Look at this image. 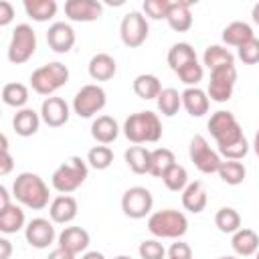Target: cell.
<instances>
[{
	"label": "cell",
	"instance_id": "6da1fadb",
	"mask_svg": "<svg viewBox=\"0 0 259 259\" xmlns=\"http://www.w3.org/2000/svg\"><path fill=\"white\" fill-rule=\"evenodd\" d=\"M206 127L217 142V152L225 160H243L249 154V142L237 117L231 111H225V109L214 111Z\"/></svg>",
	"mask_w": 259,
	"mask_h": 259
},
{
	"label": "cell",
	"instance_id": "7a4b0ae2",
	"mask_svg": "<svg viewBox=\"0 0 259 259\" xmlns=\"http://www.w3.org/2000/svg\"><path fill=\"white\" fill-rule=\"evenodd\" d=\"M12 196L16 198L18 204L32 208V210H42L45 206L51 204V192L47 182L34 174V172H20L14 182H12Z\"/></svg>",
	"mask_w": 259,
	"mask_h": 259
},
{
	"label": "cell",
	"instance_id": "3957f363",
	"mask_svg": "<svg viewBox=\"0 0 259 259\" xmlns=\"http://www.w3.org/2000/svg\"><path fill=\"white\" fill-rule=\"evenodd\" d=\"M121 132L136 146L156 144L162 138V121H160L158 113H154V111H138V113H132L123 121Z\"/></svg>",
	"mask_w": 259,
	"mask_h": 259
},
{
	"label": "cell",
	"instance_id": "277c9868",
	"mask_svg": "<svg viewBox=\"0 0 259 259\" xmlns=\"http://www.w3.org/2000/svg\"><path fill=\"white\" fill-rule=\"evenodd\" d=\"M89 176V164L81 156H69L51 176V184L59 194L75 192Z\"/></svg>",
	"mask_w": 259,
	"mask_h": 259
},
{
	"label": "cell",
	"instance_id": "5b68a950",
	"mask_svg": "<svg viewBox=\"0 0 259 259\" xmlns=\"http://www.w3.org/2000/svg\"><path fill=\"white\" fill-rule=\"evenodd\" d=\"M67 83H69V69L61 61L45 63L38 69H34L30 75L32 91L38 95H45V97H51L55 91H59Z\"/></svg>",
	"mask_w": 259,
	"mask_h": 259
},
{
	"label": "cell",
	"instance_id": "8992f818",
	"mask_svg": "<svg viewBox=\"0 0 259 259\" xmlns=\"http://www.w3.org/2000/svg\"><path fill=\"white\" fill-rule=\"evenodd\" d=\"M148 231L156 239H180L188 231V219L174 208L156 210L148 217Z\"/></svg>",
	"mask_w": 259,
	"mask_h": 259
},
{
	"label": "cell",
	"instance_id": "52a82bcc",
	"mask_svg": "<svg viewBox=\"0 0 259 259\" xmlns=\"http://www.w3.org/2000/svg\"><path fill=\"white\" fill-rule=\"evenodd\" d=\"M36 51V32L32 30L30 24H16V28L12 30L10 36V45L6 51V57L10 63L14 65H22L26 63Z\"/></svg>",
	"mask_w": 259,
	"mask_h": 259
},
{
	"label": "cell",
	"instance_id": "ba28073f",
	"mask_svg": "<svg viewBox=\"0 0 259 259\" xmlns=\"http://www.w3.org/2000/svg\"><path fill=\"white\" fill-rule=\"evenodd\" d=\"M107 103V93L101 85L97 83H89V85H83L75 97H73V113H77L79 117L87 119V117H93L97 115Z\"/></svg>",
	"mask_w": 259,
	"mask_h": 259
},
{
	"label": "cell",
	"instance_id": "9c48e42d",
	"mask_svg": "<svg viewBox=\"0 0 259 259\" xmlns=\"http://www.w3.org/2000/svg\"><path fill=\"white\" fill-rule=\"evenodd\" d=\"M188 156H190V162L196 166L198 172L202 174H214L219 172L221 164H223V158L219 152H214L206 138L196 134L192 140H190V146H188Z\"/></svg>",
	"mask_w": 259,
	"mask_h": 259
},
{
	"label": "cell",
	"instance_id": "30bf717a",
	"mask_svg": "<svg viewBox=\"0 0 259 259\" xmlns=\"http://www.w3.org/2000/svg\"><path fill=\"white\" fill-rule=\"evenodd\" d=\"M154 196L146 186H132L121 196V210L127 219L140 221L152 214Z\"/></svg>",
	"mask_w": 259,
	"mask_h": 259
},
{
	"label": "cell",
	"instance_id": "8fae6325",
	"mask_svg": "<svg viewBox=\"0 0 259 259\" xmlns=\"http://www.w3.org/2000/svg\"><path fill=\"white\" fill-rule=\"evenodd\" d=\"M148 32H150V26H148V18L138 12V10H132L127 12L123 18H121V24H119V36H121V42L130 49H138L146 42L148 38Z\"/></svg>",
	"mask_w": 259,
	"mask_h": 259
},
{
	"label": "cell",
	"instance_id": "7c38bea8",
	"mask_svg": "<svg viewBox=\"0 0 259 259\" xmlns=\"http://www.w3.org/2000/svg\"><path fill=\"white\" fill-rule=\"evenodd\" d=\"M235 81H237V69H235V65H227V67H221V69L210 71L208 89H206L208 99L210 101H217V103L229 101L233 97Z\"/></svg>",
	"mask_w": 259,
	"mask_h": 259
},
{
	"label": "cell",
	"instance_id": "4fadbf2b",
	"mask_svg": "<svg viewBox=\"0 0 259 259\" xmlns=\"http://www.w3.org/2000/svg\"><path fill=\"white\" fill-rule=\"evenodd\" d=\"M57 237L59 235L55 233V227H53L51 219L36 217L32 221H28L26 227H24V239L34 249H49L55 243Z\"/></svg>",
	"mask_w": 259,
	"mask_h": 259
},
{
	"label": "cell",
	"instance_id": "5bb4252c",
	"mask_svg": "<svg viewBox=\"0 0 259 259\" xmlns=\"http://www.w3.org/2000/svg\"><path fill=\"white\" fill-rule=\"evenodd\" d=\"M103 14V4L97 0H67L65 16L71 22H93Z\"/></svg>",
	"mask_w": 259,
	"mask_h": 259
},
{
	"label": "cell",
	"instance_id": "9a60e30c",
	"mask_svg": "<svg viewBox=\"0 0 259 259\" xmlns=\"http://www.w3.org/2000/svg\"><path fill=\"white\" fill-rule=\"evenodd\" d=\"M71 117V107L63 97H45V101L40 103V119L49 125V127H61L69 121Z\"/></svg>",
	"mask_w": 259,
	"mask_h": 259
},
{
	"label": "cell",
	"instance_id": "2e32d148",
	"mask_svg": "<svg viewBox=\"0 0 259 259\" xmlns=\"http://www.w3.org/2000/svg\"><path fill=\"white\" fill-rule=\"evenodd\" d=\"M47 45L51 51L65 55L75 47V30L67 22H53L47 30Z\"/></svg>",
	"mask_w": 259,
	"mask_h": 259
},
{
	"label": "cell",
	"instance_id": "e0dca14e",
	"mask_svg": "<svg viewBox=\"0 0 259 259\" xmlns=\"http://www.w3.org/2000/svg\"><path fill=\"white\" fill-rule=\"evenodd\" d=\"M77 210H79V204L71 194H59L49 204V217L57 225H69L71 221H75Z\"/></svg>",
	"mask_w": 259,
	"mask_h": 259
},
{
	"label": "cell",
	"instance_id": "ac0fdd59",
	"mask_svg": "<svg viewBox=\"0 0 259 259\" xmlns=\"http://www.w3.org/2000/svg\"><path fill=\"white\" fill-rule=\"evenodd\" d=\"M57 243H59V247L71 251L73 255H79V253L87 251V247L91 243V237L83 227H65L59 233Z\"/></svg>",
	"mask_w": 259,
	"mask_h": 259
},
{
	"label": "cell",
	"instance_id": "d6986e66",
	"mask_svg": "<svg viewBox=\"0 0 259 259\" xmlns=\"http://www.w3.org/2000/svg\"><path fill=\"white\" fill-rule=\"evenodd\" d=\"M208 105L210 99L200 87H186L182 91V107L190 117H202L204 113H208Z\"/></svg>",
	"mask_w": 259,
	"mask_h": 259
},
{
	"label": "cell",
	"instance_id": "ffe728a7",
	"mask_svg": "<svg viewBox=\"0 0 259 259\" xmlns=\"http://www.w3.org/2000/svg\"><path fill=\"white\" fill-rule=\"evenodd\" d=\"M40 111H34L32 107H22L12 117V127L20 138H30L40 127Z\"/></svg>",
	"mask_w": 259,
	"mask_h": 259
},
{
	"label": "cell",
	"instance_id": "44dd1931",
	"mask_svg": "<svg viewBox=\"0 0 259 259\" xmlns=\"http://www.w3.org/2000/svg\"><path fill=\"white\" fill-rule=\"evenodd\" d=\"M190 0H176L170 2V10H168V26L176 32H186L192 26V14H190Z\"/></svg>",
	"mask_w": 259,
	"mask_h": 259
},
{
	"label": "cell",
	"instance_id": "7402d4cb",
	"mask_svg": "<svg viewBox=\"0 0 259 259\" xmlns=\"http://www.w3.org/2000/svg\"><path fill=\"white\" fill-rule=\"evenodd\" d=\"M87 71H89V77L93 81H109L117 73V63L111 55L97 53V55L91 57V61L87 65Z\"/></svg>",
	"mask_w": 259,
	"mask_h": 259
},
{
	"label": "cell",
	"instance_id": "603a6c76",
	"mask_svg": "<svg viewBox=\"0 0 259 259\" xmlns=\"http://www.w3.org/2000/svg\"><path fill=\"white\" fill-rule=\"evenodd\" d=\"M91 136H93V140L97 144L107 146V144L117 140L119 125H117V121L111 115H97L93 119V123H91Z\"/></svg>",
	"mask_w": 259,
	"mask_h": 259
},
{
	"label": "cell",
	"instance_id": "cb8c5ba5",
	"mask_svg": "<svg viewBox=\"0 0 259 259\" xmlns=\"http://www.w3.org/2000/svg\"><path fill=\"white\" fill-rule=\"evenodd\" d=\"M206 202H208V196H206L204 184L200 180L188 182V186L182 190V206L188 212L198 214V212H202L206 208Z\"/></svg>",
	"mask_w": 259,
	"mask_h": 259
},
{
	"label": "cell",
	"instance_id": "d4e9b609",
	"mask_svg": "<svg viewBox=\"0 0 259 259\" xmlns=\"http://www.w3.org/2000/svg\"><path fill=\"white\" fill-rule=\"evenodd\" d=\"M231 247L235 251V255L239 257H251L259 251V235L253 229H239L237 233H233L231 239Z\"/></svg>",
	"mask_w": 259,
	"mask_h": 259
},
{
	"label": "cell",
	"instance_id": "484cf974",
	"mask_svg": "<svg viewBox=\"0 0 259 259\" xmlns=\"http://www.w3.org/2000/svg\"><path fill=\"white\" fill-rule=\"evenodd\" d=\"M24 227H26V217L18 204L12 202L10 206L0 210V231L4 235H14V233L22 231Z\"/></svg>",
	"mask_w": 259,
	"mask_h": 259
},
{
	"label": "cell",
	"instance_id": "4316f807",
	"mask_svg": "<svg viewBox=\"0 0 259 259\" xmlns=\"http://www.w3.org/2000/svg\"><path fill=\"white\" fill-rule=\"evenodd\" d=\"M227 65H235V55L225 49L223 45H208L202 53V67H206L208 71L227 67Z\"/></svg>",
	"mask_w": 259,
	"mask_h": 259
},
{
	"label": "cell",
	"instance_id": "83f0119b",
	"mask_svg": "<svg viewBox=\"0 0 259 259\" xmlns=\"http://www.w3.org/2000/svg\"><path fill=\"white\" fill-rule=\"evenodd\" d=\"M123 160L127 168L136 174H150V160H152V150L144 146H130L123 152Z\"/></svg>",
	"mask_w": 259,
	"mask_h": 259
},
{
	"label": "cell",
	"instance_id": "f1b7e54d",
	"mask_svg": "<svg viewBox=\"0 0 259 259\" xmlns=\"http://www.w3.org/2000/svg\"><path fill=\"white\" fill-rule=\"evenodd\" d=\"M253 36L255 34H253L251 24H247L243 20H235V22H231V24H227L223 28V42L229 45V47H237L239 49L243 42L251 40Z\"/></svg>",
	"mask_w": 259,
	"mask_h": 259
},
{
	"label": "cell",
	"instance_id": "f546056e",
	"mask_svg": "<svg viewBox=\"0 0 259 259\" xmlns=\"http://www.w3.org/2000/svg\"><path fill=\"white\" fill-rule=\"evenodd\" d=\"M134 93L140 99H158V95L162 93V83L156 75L152 73H142L134 79Z\"/></svg>",
	"mask_w": 259,
	"mask_h": 259
},
{
	"label": "cell",
	"instance_id": "4dcf8cb0",
	"mask_svg": "<svg viewBox=\"0 0 259 259\" xmlns=\"http://www.w3.org/2000/svg\"><path fill=\"white\" fill-rule=\"evenodd\" d=\"M59 6L55 0H24V12L34 22H47L57 14Z\"/></svg>",
	"mask_w": 259,
	"mask_h": 259
},
{
	"label": "cell",
	"instance_id": "1f68e13d",
	"mask_svg": "<svg viewBox=\"0 0 259 259\" xmlns=\"http://www.w3.org/2000/svg\"><path fill=\"white\" fill-rule=\"evenodd\" d=\"M196 61V51L192 49V45L188 42H174L168 51V65L174 73H178L182 67H186L188 63Z\"/></svg>",
	"mask_w": 259,
	"mask_h": 259
},
{
	"label": "cell",
	"instance_id": "d6a6232c",
	"mask_svg": "<svg viewBox=\"0 0 259 259\" xmlns=\"http://www.w3.org/2000/svg\"><path fill=\"white\" fill-rule=\"evenodd\" d=\"M176 164V156L168 148H156L152 150V160H150V174L154 178H162L172 166Z\"/></svg>",
	"mask_w": 259,
	"mask_h": 259
},
{
	"label": "cell",
	"instance_id": "836d02e7",
	"mask_svg": "<svg viewBox=\"0 0 259 259\" xmlns=\"http://www.w3.org/2000/svg\"><path fill=\"white\" fill-rule=\"evenodd\" d=\"M156 105H158V111H160L164 117H172V115H176L178 109L182 107V93H178L174 87H166V89H162V93L158 95Z\"/></svg>",
	"mask_w": 259,
	"mask_h": 259
},
{
	"label": "cell",
	"instance_id": "e575fe53",
	"mask_svg": "<svg viewBox=\"0 0 259 259\" xmlns=\"http://www.w3.org/2000/svg\"><path fill=\"white\" fill-rule=\"evenodd\" d=\"M214 227L225 235H233L241 229V214L233 206H223L214 214Z\"/></svg>",
	"mask_w": 259,
	"mask_h": 259
},
{
	"label": "cell",
	"instance_id": "d590c367",
	"mask_svg": "<svg viewBox=\"0 0 259 259\" xmlns=\"http://www.w3.org/2000/svg\"><path fill=\"white\" fill-rule=\"evenodd\" d=\"M217 174L221 176V180H223L225 184L237 186V184H241V182L245 180L247 168H245L243 162H239V160H223V164H221V168H219Z\"/></svg>",
	"mask_w": 259,
	"mask_h": 259
},
{
	"label": "cell",
	"instance_id": "8d00e7d4",
	"mask_svg": "<svg viewBox=\"0 0 259 259\" xmlns=\"http://www.w3.org/2000/svg\"><path fill=\"white\" fill-rule=\"evenodd\" d=\"M2 101L8 107L22 109L28 101V87L24 83H6L2 87Z\"/></svg>",
	"mask_w": 259,
	"mask_h": 259
},
{
	"label": "cell",
	"instance_id": "74e56055",
	"mask_svg": "<svg viewBox=\"0 0 259 259\" xmlns=\"http://www.w3.org/2000/svg\"><path fill=\"white\" fill-rule=\"evenodd\" d=\"M162 182H164V186H166L168 190H172V192H182V190L188 186V172H186L184 166L174 164V166L162 176Z\"/></svg>",
	"mask_w": 259,
	"mask_h": 259
},
{
	"label": "cell",
	"instance_id": "f35d334b",
	"mask_svg": "<svg viewBox=\"0 0 259 259\" xmlns=\"http://www.w3.org/2000/svg\"><path fill=\"white\" fill-rule=\"evenodd\" d=\"M87 164L95 170H107L113 164V152L109 146H93L87 152Z\"/></svg>",
	"mask_w": 259,
	"mask_h": 259
},
{
	"label": "cell",
	"instance_id": "ab89813d",
	"mask_svg": "<svg viewBox=\"0 0 259 259\" xmlns=\"http://www.w3.org/2000/svg\"><path fill=\"white\" fill-rule=\"evenodd\" d=\"M176 75L180 77V81H182L186 87H198V83H200L202 77H204V67H202V65L198 63V59H196V61L188 63L186 67H182Z\"/></svg>",
	"mask_w": 259,
	"mask_h": 259
},
{
	"label": "cell",
	"instance_id": "60d3db41",
	"mask_svg": "<svg viewBox=\"0 0 259 259\" xmlns=\"http://www.w3.org/2000/svg\"><path fill=\"white\" fill-rule=\"evenodd\" d=\"M138 253H140V259H164L166 257V249L156 237L142 241L138 247Z\"/></svg>",
	"mask_w": 259,
	"mask_h": 259
},
{
	"label": "cell",
	"instance_id": "b9f144b4",
	"mask_svg": "<svg viewBox=\"0 0 259 259\" xmlns=\"http://www.w3.org/2000/svg\"><path fill=\"white\" fill-rule=\"evenodd\" d=\"M142 10L148 18L152 20H162L168 16V10H170V0H144L142 4Z\"/></svg>",
	"mask_w": 259,
	"mask_h": 259
},
{
	"label": "cell",
	"instance_id": "7bdbcfd3",
	"mask_svg": "<svg viewBox=\"0 0 259 259\" xmlns=\"http://www.w3.org/2000/svg\"><path fill=\"white\" fill-rule=\"evenodd\" d=\"M237 57L245 63V65H257L259 63V38H251L247 42H243L237 49Z\"/></svg>",
	"mask_w": 259,
	"mask_h": 259
},
{
	"label": "cell",
	"instance_id": "ee69618b",
	"mask_svg": "<svg viewBox=\"0 0 259 259\" xmlns=\"http://www.w3.org/2000/svg\"><path fill=\"white\" fill-rule=\"evenodd\" d=\"M166 255H168V259H192V249H190L188 243L176 239V241L168 247Z\"/></svg>",
	"mask_w": 259,
	"mask_h": 259
},
{
	"label": "cell",
	"instance_id": "f6af8a7d",
	"mask_svg": "<svg viewBox=\"0 0 259 259\" xmlns=\"http://www.w3.org/2000/svg\"><path fill=\"white\" fill-rule=\"evenodd\" d=\"M12 18H14V6H12L10 2L2 0V2H0V26L10 24Z\"/></svg>",
	"mask_w": 259,
	"mask_h": 259
},
{
	"label": "cell",
	"instance_id": "bcb514c9",
	"mask_svg": "<svg viewBox=\"0 0 259 259\" xmlns=\"http://www.w3.org/2000/svg\"><path fill=\"white\" fill-rule=\"evenodd\" d=\"M12 168H14V158L10 156L8 150H0V176L10 174Z\"/></svg>",
	"mask_w": 259,
	"mask_h": 259
},
{
	"label": "cell",
	"instance_id": "7dc6e473",
	"mask_svg": "<svg viewBox=\"0 0 259 259\" xmlns=\"http://www.w3.org/2000/svg\"><path fill=\"white\" fill-rule=\"evenodd\" d=\"M77 255H73L71 251H67V249H63V247H57V249H53L51 253H49V257L47 259H75Z\"/></svg>",
	"mask_w": 259,
	"mask_h": 259
},
{
	"label": "cell",
	"instance_id": "c3c4849f",
	"mask_svg": "<svg viewBox=\"0 0 259 259\" xmlns=\"http://www.w3.org/2000/svg\"><path fill=\"white\" fill-rule=\"evenodd\" d=\"M10 253H12V245L8 239H0V259H10Z\"/></svg>",
	"mask_w": 259,
	"mask_h": 259
},
{
	"label": "cell",
	"instance_id": "681fc988",
	"mask_svg": "<svg viewBox=\"0 0 259 259\" xmlns=\"http://www.w3.org/2000/svg\"><path fill=\"white\" fill-rule=\"evenodd\" d=\"M12 202H10V192H8V188L6 186H0V210L2 208H6V206H10Z\"/></svg>",
	"mask_w": 259,
	"mask_h": 259
},
{
	"label": "cell",
	"instance_id": "f907efd6",
	"mask_svg": "<svg viewBox=\"0 0 259 259\" xmlns=\"http://www.w3.org/2000/svg\"><path fill=\"white\" fill-rule=\"evenodd\" d=\"M81 259H105V255L101 251H85L81 255Z\"/></svg>",
	"mask_w": 259,
	"mask_h": 259
},
{
	"label": "cell",
	"instance_id": "816d5d0a",
	"mask_svg": "<svg viewBox=\"0 0 259 259\" xmlns=\"http://www.w3.org/2000/svg\"><path fill=\"white\" fill-rule=\"evenodd\" d=\"M251 18H253V22L259 26V2H257V4L251 8Z\"/></svg>",
	"mask_w": 259,
	"mask_h": 259
},
{
	"label": "cell",
	"instance_id": "f5cc1de1",
	"mask_svg": "<svg viewBox=\"0 0 259 259\" xmlns=\"http://www.w3.org/2000/svg\"><path fill=\"white\" fill-rule=\"evenodd\" d=\"M251 146H253V152H255V156L259 158V130L255 132V138H253V144H251Z\"/></svg>",
	"mask_w": 259,
	"mask_h": 259
},
{
	"label": "cell",
	"instance_id": "db71d44e",
	"mask_svg": "<svg viewBox=\"0 0 259 259\" xmlns=\"http://www.w3.org/2000/svg\"><path fill=\"white\" fill-rule=\"evenodd\" d=\"M219 259H237L235 255H223V257H219Z\"/></svg>",
	"mask_w": 259,
	"mask_h": 259
},
{
	"label": "cell",
	"instance_id": "11a10c76",
	"mask_svg": "<svg viewBox=\"0 0 259 259\" xmlns=\"http://www.w3.org/2000/svg\"><path fill=\"white\" fill-rule=\"evenodd\" d=\"M113 259H132L130 255H117V257H113Z\"/></svg>",
	"mask_w": 259,
	"mask_h": 259
},
{
	"label": "cell",
	"instance_id": "9f6ffc18",
	"mask_svg": "<svg viewBox=\"0 0 259 259\" xmlns=\"http://www.w3.org/2000/svg\"><path fill=\"white\" fill-rule=\"evenodd\" d=\"M255 255H257V259H259V251H257V253H255Z\"/></svg>",
	"mask_w": 259,
	"mask_h": 259
}]
</instances>
